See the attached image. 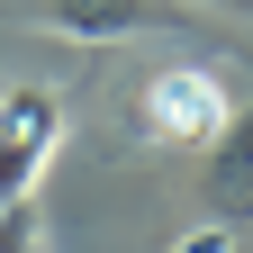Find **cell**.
Wrapping results in <instances>:
<instances>
[{"label": "cell", "instance_id": "cell-4", "mask_svg": "<svg viewBox=\"0 0 253 253\" xmlns=\"http://www.w3.org/2000/svg\"><path fill=\"white\" fill-rule=\"evenodd\" d=\"M37 18L54 27V37L118 45V37H145V27H172V0H45Z\"/></svg>", "mask_w": 253, "mask_h": 253}, {"label": "cell", "instance_id": "cell-2", "mask_svg": "<svg viewBox=\"0 0 253 253\" xmlns=\"http://www.w3.org/2000/svg\"><path fill=\"white\" fill-rule=\"evenodd\" d=\"M54 145H63L54 90H37V82L0 90V208H18L27 190H37V172L54 163Z\"/></svg>", "mask_w": 253, "mask_h": 253}, {"label": "cell", "instance_id": "cell-6", "mask_svg": "<svg viewBox=\"0 0 253 253\" xmlns=\"http://www.w3.org/2000/svg\"><path fill=\"white\" fill-rule=\"evenodd\" d=\"M0 253H18V208H0Z\"/></svg>", "mask_w": 253, "mask_h": 253}, {"label": "cell", "instance_id": "cell-3", "mask_svg": "<svg viewBox=\"0 0 253 253\" xmlns=\"http://www.w3.org/2000/svg\"><path fill=\"white\" fill-rule=\"evenodd\" d=\"M199 190H208V208L226 217V226H253V100L226 118V136L199 154Z\"/></svg>", "mask_w": 253, "mask_h": 253}, {"label": "cell", "instance_id": "cell-5", "mask_svg": "<svg viewBox=\"0 0 253 253\" xmlns=\"http://www.w3.org/2000/svg\"><path fill=\"white\" fill-rule=\"evenodd\" d=\"M172 253H235V226H226V217H208V226H190Z\"/></svg>", "mask_w": 253, "mask_h": 253}, {"label": "cell", "instance_id": "cell-1", "mask_svg": "<svg viewBox=\"0 0 253 253\" xmlns=\"http://www.w3.org/2000/svg\"><path fill=\"white\" fill-rule=\"evenodd\" d=\"M226 118H235V100H226V82L208 73V63H163V73L145 82V126L154 136H172V145H217L226 136Z\"/></svg>", "mask_w": 253, "mask_h": 253}, {"label": "cell", "instance_id": "cell-7", "mask_svg": "<svg viewBox=\"0 0 253 253\" xmlns=\"http://www.w3.org/2000/svg\"><path fill=\"white\" fill-rule=\"evenodd\" d=\"M199 9H226V18H253V0H199Z\"/></svg>", "mask_w": 253, "mask_h": 253}]
</instances>
